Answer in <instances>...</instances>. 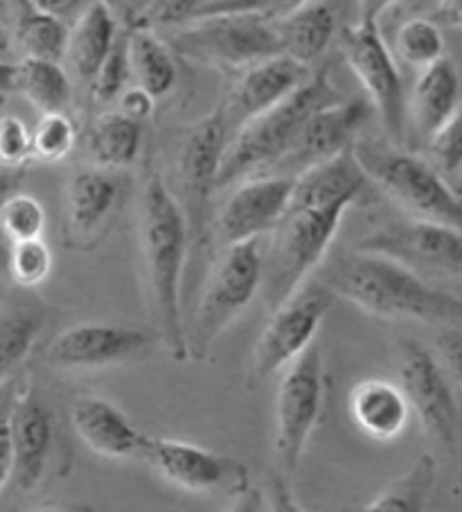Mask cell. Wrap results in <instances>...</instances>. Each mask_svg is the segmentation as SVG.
Here are the masks:
<instances>
[{
    "instance_id": "50",
    "label": "cell",
    "mask_w": 462,
    "mask_h": 512,
    "mask_svg": "<svg viewBox=\"0 0 462 512\" xmlns=\"http://www.w3.org/2000/svg\"><path fill=\"white\" fill-rule=\"evenodd\" d=\"M23 183V172H10V170H0V206L3 201L21 188Z\"/></svg>"
},
{
    "instance_id": "55",
    "label": "cell",
    "mask_w": 462,
    "mask_h": 512,
    "mask_svg": "<svg viewBox=\"0 0 462 512\" xmlns=\"http://www.w3.org/2000/svg\"><path fill=\"white\" fill-rule=\"evenodd\" d=\"M460 197H462V194H460Z\"/></svg>"
},
{
    "instance_id": "38",
    "label": "cell",
    "mask_w": 462,
    "mask_h": 512,
    "mask_svg": "<svg viewBox=\"0 0 462 512\" xmlns=\"http://www.w3.org/2000/svg\"><path fill=\"white\" fill-rule=\"evenodd\" d=\"M305 3H309V0H208L201 7L197 19H201V16L233 14L253 16V19H260L264 23H278Z\"/></svg>"
},
{
    "instance_id": "30",
    "label": "cell",
    "mask_w": 462,
    "mask_h": 512,
    "mask_svg": "<svg viewBox=\"0 0 462 512\" xmlns=\"http://www.w3.org/2000/svg\"><path fill=\"white\" fill-rule=\"evenodd\" d=\"M14 91H19L41 116L66 111L73 97L66 70L57 61L43 59H21L16 64Z\"/></svg>"
},
{
    "instance_id": "26",
    "label": "cell",
    "mask_w": 462,
    "mask_h": 512,
    "mask_svg": "<svg viewBox=\"0 0 462 512\" xmlns=\"http://www.w3.org/2000/svg\"><path fill=\"white\" fill-rule=\"evenodd\" d=\"M142 149V125L118 111L97 116L84 138V152L93 167L120 172L138 161Z\"/></svg>"
},
{
    "instance_id": "37",
    "label": "cell",
    "mask_w": 462,
    "mask_h": 512,
    "mask_svg": "<svg viewBox=\"0 0 462 512\" xmlns=\"http://www.w3.org/2000/svg\"><path fill=\"white\" fill-rule=\"evenodd\" d=\"M426 152L442 179L462 176V104L447 125L426 143Z\"/></svg>"
},
{
    "instance_id": "8",
    "label": "cell",
    "mask_w": 462,
    "mask_h": 512,
    "mask_svg": "<svg viewBox=\"0 0 462 512\" xmlns=\"http://www.w3.org/2000/svg\"><path fill=\"white\" fill-rule=\"evenodd\" d=\"M334 294L325 282H305L271 314L255 343L246 386L255 388L289 368L302 352L314 346L316 332L334 305Z\"/></svg>"
},
{
    "instance_id": "22",
    "label": "cell",
    "mask_w": 462,
    "mask_h": 512,
    "mask_svg": "<svg viewBox=\"0 0 462 512\" xmlns=\"http://www.w3.org/2000/svg\"><path fill=\"white\" fill-rule=\"evenodd\" d=\"M460 107V75L449 57H442L429 68L420 70V77L406 100V127L429 143L438 131L453 118Z\"/></svg>"
},
{
    "instance_id": "1",
    "label": "cell",
    "mask_w": 462,
    "mask_h": 512,
    "mask_svg": "<svg viewBox=\"0 0 462 512\" xmlns=\"http://www.w3.org/2000/svg\"><path fill=\"white\" fill-rule=\"evenodd\" d=\"M370 185L352 149L298 176L264 253L262 289L271 312L321 267L345 213L366 197Z\"/></svg>"
},
{
    "instance_id": "23",
    "label": "cell",
    "mask_w": 462,
    "mask_h": 512,
    "mask_svg": "<svg viewBox=\"0 0 462 512\" xmlns=\"http://www.w3.org/2000/svg\"><path fill=\"white\" fill-rule=\"evenodd\" d=\"M348 406L354 425L381 443L397 438L411 420L406 395L397 382L388 379H366L354 386Z\"/></svg>"
},
{
    "instance_id": "7",
    "label": "cell",
    "mask_w": 462,
    "mask_h": 512,
    "mask_svg": "<svg viewBox=\"0 0 462 512\" xmlns=\"http://www.w3.org/2000/svg\"><path fill=\"white\" fill-rule=\"evenodd\" d=\"M325 388L323 352L314 343L289 368H284L275 395L273 452L284 476L298 470L309 438L321 422Z\"/></svg>"
},
{
    "instance_id": "15",
    "label": "cell",
    "mask_w": 462,
    "mask_h": 512,
    "mask_svg": "<svg viewBox=\"0 0 462 512\" xmlns=\"http://www.w3.org/2000/svg\"><path fill=\"white\" fill-rule=\"evenodd\" d=\"M228 129L221 111H212L199 120L185 136L179 154V176L183 201L181 206L188 215L190 233L199 242L206 240L208 215L212 194L217 192V179L221 158L228 145Z\"/></svg>"
},
{
    "instance_id": "6",
    "label": "cell",
    "mask_w": 462,
    "mask_h": 512,
    "mask_svg": "<svg viewBox=\"0 0 462 512\" xmlns=\"http://www.w3.org/2000/svg\"><path fill=\"white\" fill-rule=\"evenodd\" d=\"M264 276L262 240L226 246L203 287L188 337V357L203 361L215 341L233 325L260 294Z\"/></svg>"
},
{
    "instance_id": "5",
    "label": "cell",
    "mask_w": 462,
    "mask_h": 512,
    "mask_svg": "<svg viewBox=\"0 0 462 512\" xmlns=\"http://www.w3.org/2000/svg\"><path fill=\"white\" fill-rule=\"evenodd\" d=\"M352 154L368 181L408 217L462 231V197L453 192L447 179H442L429 161L404 152L397 145L363 140L354 143Z\"/></svg>"
},
{
    "instance_id": "27",
    "label": "cell",
    "mask_w": 462,
    "mask_h": 512,
    "mask_svg": "<svg viewBox=\"0 0 462 512\" xmlns=\"http://www.w3.org/2000/svg\"><path fill=\"white\" fill-rule=\"evenodd\" d=\"M129 68L136 84L145 88L156 100H161L176 84L174 52L154 30L131 28L127 30Z\"/></svg>"
},
{
    "instance_id": "47",
    "label": "cell",
    "mask_w": 462,
    "mask_h": 512,
    "mask_svg": "<svg viewBox=\"0 0 462 512\" xmlns=\"http://www.w3.org/2000/svg\"><path fill=\"white\" fill-rule=\"evenodd\" d=\"M429 19L440 28L444 25V28L462 30V0H438Z\"/></svg>"
},
{
    "instance_id": "18",
    "label": "cell",
    "mask_w": 462,
    "mask_h": 512,
    "mask_svg": "<svg viewBox=\"0 0 462 512\" xmlns=\"http://www.w3.org/2000/svg\"><path fill=\"white\" fill-rule=\"evenodd\" d=\"M296 179L289 176H253L237 183L215 219V233L226 246L262 240L287 213Z\"/></svg>"
},
{
    "instance_id": "42",
    "label": "cell",
    "mask_w": 462,
    "mask_h": 512,
    "mask_svg": "<svg viewBox=\"0 0 462 512\" xmlns=\"http://www.w3.org/2000/svg\"><path fill=\"white\" fill-rule=\"evenodd\" d=\"M118 104H120L118 113H122L124 118L138 122V125H142V122L154 116L156 97L149 91H145L142 86L133 84V86L124 88L122 95L118 97Z\"/></svg>"
},
{
    "instance_id": "12",
    "label": "cell",
    "mask_w": 462,
    "mask_h": 512,
    "mask_svg": "<svg viewBox=\"0 0 462 512\" xmlns=\"http://www.w3.org/2000/svg\"><path fill=\"white\" fill-rule=\"evenodd\" d=\"M357 251L377 253L404 264L417 276L462 278V231L460 228L406 219L368 233Z\"/></svg>"
},
{
    "instance_id": "24",
    "label": "cell",
    "mask_w": 462,
    "mask_h": 512,
    "mask_svg": "<svg viewBox=\"0 0 462 512\" xmlns=\"http://www.w3.org/2000/svg\"><path fill=\"white\" fill-rule=\"evenodd\" d=\"M273 25L282 55L309 68L323 57L336 37V10L332 0H309Z\"/></svg>"
},
{
    "instance_id": "36",
    "label": "cell",
    "mask_w": 462,
    "mask_h": 512,
    "mask_svg": "<svg viewBox=\"0 0 462 512\" xmlns=\"http://www.w3.org/2000/svg\"><path fill=\"white\" fill-rule=\"evenodd\" d=\"M131 77L129 68V50H127V32L120 34L115 46L111 48L109 57L104 59V64L97 70V75L91 79V97L95 107H106L118 100L127 82Z\"/></svg>"
},
{
    "instance_id": "29",
    "label": "cell",
    "mask_w": 462,
    "mask_h": 512,
    "mask_svg": "<svg viewBox=\"0 0 462 512\" xmlns=\"http://www.w3.org/2000/svg\"><path fill=\"white\" fill-rule=\"evenodd\" d=\"M435 481L438 463L433 454H420L404 474L390 481L359 512H429Z\"/></svg>"
},
{
    "instance_id": "52",
    "label": "cell",
    "mask_w": 462,
    "mask_h": 512,
    "mask_svg": "<svg viewBox=\"0 0 462 512\" xmlns=\"http://www.w3.org/2000/svg\"><path fill=\"white\" fill-rule=\"evenodd\" d=\"M32 512H93V508L82 503H55V506H41Z\"/></svg>"
},
{
    "instance_id": "35",
    "label": "cell",
    "mask_w": 462,
    "mask_h": 512,
    "mask_svg": "<svg viewBox=\"0 0 462 512\" xmlns=\"http://www.w3.org/2000/svg\"><path fill=\"white\" fill-rule=\"evenodd\" d=\"M52 264H55V258L43 237L7 246V273L23 289L43 285L50 278Z\"/></svg>"
},
{
    "instance_id": "17",
    "label": "cell",
    "mask_w": 462,
    "mask_h": 512,
    "mask_svg": "<svg viewBox=\"0 0 462 512\" xmlns=\"http://www.w3.org/2000/svg\"><path fill=\"white\" fill-rule=\"evenodd\" d=\"M142 458L167 483L194 494L219 490L239 492L248 485V467L242 461L185 440L151 436Z\"/></svg>"
},
{
    "instance_id": "53",
    "label": "cell",
    "mask_w": 462,
    "mask_h": 512,
    "mask_svg": "<svg viewBox=\"0 0 462 512\" xmlns=\"http://www.w3.org/2000/svg\"><path fill=\"white\" fill-rule=\"evenodd\" d=\"M5 271H7V244L3 237H0V278H3Z\"/></svg>"
},
{
    "instance_id": "45",
    "label": "cell",
    "mask_w": 462,
    "mask_h": 512,
    "mask_svg": "<svg viewBox=\"0 0 462 512\" xmlns=\"http://www.w3.org/2000/svg\"><path fill=\"white\" fill-rule=\"evenodd\" d=\"M12 481V440H10V406L0 409V494Z\"/></svg>"
},
{
    "instance_id": "9",
    "label": "cell",
    "mask_w": 462,
    "mask_h": 512,
    "mask_svg": "<svg viewBox=\"0 0 462 512\" xmlns=\"http://www.w3.org/2000/svg\"><path fill=\"white\" fill-rule=\"evenodd\" d=\"M170 48L199 64L226 68H248L262 59L282 55L273 23L233 14L201 16L185 23Z\"/></svg>"
},
{
    "instance_id": "19",
    "label": "cell",
    "mask_w": 462,
    "mask_h": 512,
    "mask_svg": "<svg viewBox=\"0 0 462 512\" xmlns=\"http://www.w3.org/2000/svg\"><path fill=\"white\" fill-rule=\"evenodd\" d=\"M12 481L16 490L34 492L48 472L55 416L34 391V384L21 386L10 402Z\"/></svg>"
},
{
    "instance_id": "14",
    "label": "cell",
    "mask_w": 462,
    "mask_h": 512,
    "mask_svg": "<svg viewBox=\"0 0 462 512\" xmlns=\"http://www.w3.org/2000/svg\"><path fill=\"white\" fill-rule=\"evenodd\" d=\"M129 185L118 172L82 167L64 188V244L88 253L100 246L127 201Z\"/></svg>"
},
{
    "instance_id": "20",
    "label": "cell",
    "mask_w": 462,
    "mask_h": 512,
    "mask_svg": "<svg viewBox=\"0 0 462 512\" xmlns=\"http://www.w3.org/2000/svg\"><path fill=\"white\" fill-rule=\"evenodd\" d=\"M309 68L298 64L287 55H273L269 59L244 68L242 77L228 95V102L221 104L219 111L224 116L228 136L244 125V122L262 116L275 104L287 100L291 93L309 79ZM230 140V138H228Z\"/></svg>"
},
{
    "instance_id": "25",
    "label": "cell",
    "mask_w": 462,
    "mask_h": 512,
    "mask_svg": "<svg viewBox=\"0 0 462 512\" xmlns=\"http://www.w3.org/2000/svg\"><path fill=\"white\" fill-rule=\"evenodd\" d=\"M118 37V19L104 0H93L77 16L73 30H68L66 57L82 82L91 84Z\"/></svg>"
},
{
    "instance_id": "48",
    "label": "cell",
    "mask_w": 462,
    "mask_h": 512,
    "mask_svg": "<svg viewBox=\"0 0 462 512\" xmlns=\"http://www.w3.org/2000/svg\"><path fill=\"white\" fill-rule=\"evenodd\" d=\"M224 512H262V492L246 485L244 490L235 492V499Z\"/></svg>"
},
{
    "instance_id": "49",
    "label": "cell",
    "mask_w": 462,
    "mask_h": 512,
    "mask_svg": "<svg viewBox=\"0 0 462 512\" xmlns=\"http://www.w3.org/2000/svg\"><path fill=\"white\" fill-rule=\"evenodd\" d=\"M395 3L397 0H359V21L379 23L381 16H384Z\"/></svg>"
},
{
    "instance_id": "33",
    "label": "cell",
    "mask_w": 462,
    "mask_h": 512,
    "mask_svg": "<svg viewBox=\"0 0 462 512\" xmlns=\"http://www.w3.org/2000/svg\"><path fill=\"white\" fill-rule=\"evenodd\" d=\"M48 215L34 194L16 190L0 206V235L10 244L39 240L46 233Z\"/></svg>"
},
{
    "instance_id": "13",
    "label": "cell",
    "mask_w": 462,
    "mask_h": 512,
    "mask_svg": "<svg viewBox=\"0 0 462 512\" xmlns=\"http://www.w3.org/2000/svg\"><path fill=\"white\" fill-rule=\"evenodd\" d=\"M154 337L133 325L86 321L61 330L46 348V364L64 373H86L133 364L149 355Z\"/></svg>"
},
{
    "instance_id": "46",
    "label": "cell",
    "mask_w": 462,
    "mask_h": 512,
    "mask_svg": "<svg viewBox=\"0 0 462 512\" xmlns=\"http://www.w3.org/2000/svg\"><path fill=\"white\" fill-rule=\"evenodd\" d=\"M111 7L115 19L122 16V21L127 23V28H138L142 16H145L151 0H104Z\"/></svg>"
},
{
    "instance_id": "31",
    "label": "cell",
    "mask_w": 462,
    "mask_h": 512,
    "mask_svg": "<svg viewBox=\"0 0 462 512\" xmlns=\"http://www.w3.org/2000/svg\"><path fill=\"white\" fill-rule=\"evenodd\" d=\"M16 46L23 52V59H43L59 61L66 57L68 46V28L64 21L55 16L37 12L30 3H25V10L16 21L14 30Z\"/></svg>"
},
{
    "instance_id": "32",
    "label": "cell",
    "mask_w": 462,
    "mask_h": 512,
    "mask_svg": "<svg viewBox=\"0 0 462 512\" xmlns=\"http://www.w3.org/2000/svg\"><path fill=\"white\" fill-rule=\"evenodd\" d=\"M444 50L447 46H444L440 25L431 19L406 21L395 34V55L415 70L429 68L435 61L447 57Z\"/></svg>"
},
{
    "instance_id": "4",
    "label": "cell",
    "mask_w": 462,
    "mask_h": 512,
    "mask_svg": "<svg viewBox=\"0 0 462 512\" xmlns=\"http://www.w3.org/2000/svg\"><path fill=\"white\" fill-rule=\"evenodd\" d=\"M343 97L332 84L327 68L316 70L287 100L264 111L262 116L244 122L230 136L221 158L217 190L237 185L253 176H266L287 154L305 122Z\"/></svg>"
},
{
    "instance_id": "10",
    "label": "cell",
    "mask_w": 462,
    "mask_h": 512,
    "mask_svg": "<svg viewBox=\"0 0 462 512\" xmlns=\"http://www.w3.org/2000/svg\"><path fill=\"white\" fill-rule=\"evenodd\" d=\"M339 48L352 73L366 88L372 111L384 125L393 145L406 138V93L393 52L381 37L379 23L348 25L339 32Z\"/></svg>"
},
{
    "instance_id": "2",
    "label": "cell",
    "mask_w": 462,
    "mask_h": 512,
    "mask_svg": "<svg viewBox=\"0 0 462 512\" xmlns=\"http://www.w3.org/2000/svg\"><path fill=\"white\" fill-rule=\"evenodd\" d=\"M138 226L156 337L174 361H188L181 282L192 233L181 201L158 172H149L142 183Z\"/></svg>"
},
{
    "instance_id": "11",
    "label": "cell",
    "mask_w": 462,
    "mask_h": 512,
    "mask_svg": "<svg viewBox=\"0 0 462 512\" xmlns=\"http://www.w3.org/2000/svg\"><path fill=\"white\" fill-rule=\"evenodd\" d=\"M397 352V384L411 413L420 420L424 434L451 454L458 443V409L440 361L422 343L408 339L399 341Z\"/></svg>"
},
{
    "instance_id": "21",
    "label": "cell",
    "mask_w": 462,
    "mask_h": 512,
    "mask_svg": "<svg viewBox=\"0 0 462 512\" xmlns=\"http://www.w3.org/2000/svg\"><path fill=\"white\" fill-rule=\"evenodd\" d=\"M70 425L77 438L102 458L145 456L151 436L140 431L120 406L97 395H84L70 404Z\"/></svg>"
},
{
    "instance_id": "39",
    "label": "cell",
    "mask_w": 462,
    "mask_h": 512,
    "mask_svg": "<svg viewBox=\"0 0 462 512\" xmlns=\"http://www.w3.org/2000/svg\"><path fill=\"white\" fill-rule=\"evenodd\" d=\"M32 161V131L21 118H0V170L23 172Z\"/></svg>"
},
{
    "instance_id": "54",
    "label": "cell",
    "mask_w": 462,
    "mask_h": 512,
    "mask_svg": "<svg viewBox=\"0 0 462 512\" xmlns=\"http://www.w3.org/2000/svg\"><path fill=\"white\" fill-rule=\"evenodd\" d=\"M3 3H7V0H0V5H3Z\"/></svg>"
},
{
    "instance_id": "44",
    "label": "cell",
    "mask_w": 462,
    "mask_h": 512,
    "mask_svg": "<svg viewBox=\"0 0 462 512\" xmlns=\"http://www.w3.org/2000/svg\"><path fill=\"white\" fill-rule=\"evenodd\" d=\"M28 3L37 12L50 14L55 16V19L66 23V19H73V16L82 14L93 0H28Z\"/></svg>"
},
{
    "instance_id": "28",
    "label": "cell",
    "mask_w": 462,
    "mask_h": 512,
    "mask_svg": "<svg viewBox=\"0 0 462 512\" xmlns=\"http://www.w3.org/2000/svg\"><path fill=\"white\" fill-rule=\"evenodd\" d=\"M46 325V312L32 303H7L0 307V384L7 382L37 343Z\"/></svg>"
},
{
    "instance_id": "3",
    "label": "cell",
    "mask_w": 462,
    "mask_h": 512,
    "mask_svg": "<svg viewBox=\"0 0 462 512\" xmlns=\"http://www.w3.org/2000/svg\"><path fill=\"white\" fill-rule=\"evenodd\" d=\"M325 285L334 296L386 321L460 323L462 300L384 255L354 251L334 264Z\"/></svg>"
},
{
    "instance_id": "34",
    "label": "cell",
    "mask_w": 462,
    "mask_h": 512,
    "mask_svg": "<svg viewBox=\"0 0 462 512\" xmlns=\"http://www.w3.org/2000/svg\"><path fill=\"white\" fill-rule=\"evenodd\" d=\"M79 143V127L68 111L43 113L32 131V158L41 163H61Z\"/></svg>"
},
{
    "instance_id": "43",
    "label": "cell",
    "mask_w": 462,
    "mask_h": 512,
    "mask_svg": "<svg viewBox=\"0 0 462 512\" xmlns=\"http://www.w3.org/2000/svg\"><path fill=\"white\" fill-rule=\"evenodd\" d=\"M266 508L269 512H307L300 506L298 499L293 497V492L287 483V476L284 474H273L269 483H266Z\"/></svg>"
},
{
    "instance_id": "16",
    "label": "cell",
    "mask_w": 462,
    "mask_h": 512,
    "mask_svg": "<svg viewBox=\"0 0 462 512\" xmlns=\"http://www.w3.org/2000/svg\"><path fill=\"white\" fill-rule=\"evenodd\" d=\"M370 116L372 107L368 100H341L332 107L314 113L302 125L293 145L269 172V176L298 179L300 174L312 170V167L348 152L357 143L359 131L366 127Z\"/></svg>"
},
{
    "instance_id": "40",
    "label": "cell",
    "mask_w": 462,
    "mask_h": 512,
    "mask_svg": "<svg viewBox=\"0 0 462 512\" xmlns=\"http://www.w3.org/2000/svg\"><path fill=\"white\" fill-rule=\"evenodd\" d=\"M206 3L208 0H151L138 28L154 30L170 28V25H185L197 19V14Z\"/></svg>"
},
{
    "instance_id": "41",
    "label": "cell",
    "mask_w": 462,
    "mask_h": 512,
    "mask_svg": "<svg viewBox=\"0 0 462 512\" xmlns=\"http://www.w3.org/2000/svg\"><path fill=\"white\" fill-rule=\"evenodd\" d=\"M440 366L447 375L449 384L462 393V332L456 328H444L435 339Z\"/></svg>"
},
{
    "instance_id": "51",
    "label": "cell",
    "mask_w": 462,
    "mask_h": 512,
    "mask_svg": "<svg viewBox=\"0 0 462 512\" xmlns=\"http://www.w3.org/2000/svg\"><path fill=\"white\" fill-rule=\"evenodd\" d=\"M16 86V64H5L0 61V95L12 93Z\"/></svg>"
}]
</instances>
